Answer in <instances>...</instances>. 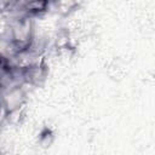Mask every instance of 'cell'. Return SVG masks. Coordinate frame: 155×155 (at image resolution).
I'll return each instance as SVG.
<instances>
[{
  "label": "cell",
  "instance_id": "obj_3",
  "mask_svg": "<svg viewBox=\"0 0 155 155\" xmlns=\"http://www.w3.org/2000/svg\"><path fill=\"white\" fill-rule=\"evenodd\" d=\"M51 1L46 0H33V1H23V12L25 16L35 19L42 17L48 11H51Z\"/></svg>",
  "mask_w": 155,
  "mask_h": 155
},
{
  "label": "cell",
  "instance_id": "obj_1",
  "mask_svg": "<svg viewBox=\"0 0 155 155\" xmlns=\"http://www.w3.org/2000/svg\"><path fill=\"white\" fill-rule=\"evenodd\" d=\"M28 86H16L6 91H1L2 98V115L12 113L25 107L28 99Z\"/></svg>",
  "mask_w": 155,
  "mask_h": 155
},
{
  "label": "cell",
  "instance_id": "obj_5",
  "mask_svg": "<svg viewBox=\"0 0 155 155\" xmlns=\"http://www.w3.org/2000/svg\"><path fill=\"white\" fill-rule=\"evenodd\" d=\"M54 138H56V134H54V131L51 128V127H42L38 134V144L44 148V149H47L50 148L53 142H54Z\"/></svg>",
  "mask_w": 155,
  "mask_h": 155
},
{
  "label": "cell",
  "instance_id": "obj_4",
  "mask_svg": "<svg viewBox=\"0 0 155 155\" xmlns=\"http://www.w3.org/2000/svg\"><path fill=\"white\" fill-rule=\"evenodd\" d=\"M80 6V2L76 1H54L51 5V10H54L62 17H68L75 12Z\"/></svg>",
  "mask_w": 155,
  "mask_h": 155
},
{
  "label": "cell",
  "instance_id": "obj_2",
  "mask_svg": "<svg viewBox=\"0 0 155 155\" xmlns=\"http://www.w3.org/2000/svg\"><path fill=\"white\" fill-rule=\"evenodd\" d=\"M23 76H24L25 86L28 87L41 86L48 78V65L46 63V59L42 58L28 67H24Z\"/></svg>",
  "mask_w": 155,
  "mask_h": 155
}]
</instances>
